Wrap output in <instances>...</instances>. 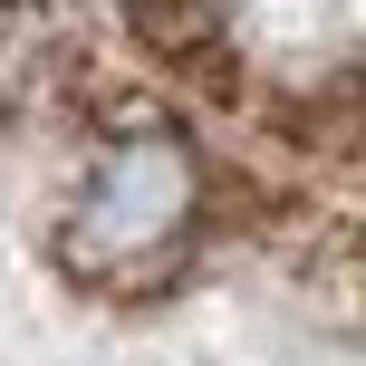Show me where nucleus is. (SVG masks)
<instances>
[{
    "mask_svg": "<svg viewBox=\"0 0 366 366\" xmlns=\"http://www.w3.org/2000/svg\"><path fill=\"white\" fill-rule=\"evenodd\" d=\"M193 154L174 145V135H126V145L97 164L87 202H77L68 222V260L77 270H145L154 251H174V232L193 222Z\"/></svg>",
    "mask_w": 366,
    "mask_h": 366,
    "instance_id": "obj_1",
    "label": "nucleus"
},
{
    "mask_svg": "<svg viewBox=\"0 0 366 366\" xmlns=\"http://www.w3.org/2000/svg\"><path fill=\"white\" fill-rule=\"evenodd\" d=\"M145 39L174 68H222V19L193 10V0H145Z\"/></svg>",
    "mask_w": 366,
    "mask_h": 366,
    "instance_id": "obj_2",
    "label": "nucleus"
}]
</instances>
